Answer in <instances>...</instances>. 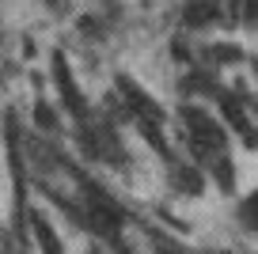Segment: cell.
Returning a JSON list of instances; mask_svg holds the SVG:
<instances>
[{
  "instance_id": "cell-1",
  "label": "cell",
  "mask_w": 258,
  "mask_h": 254,
  "mask_svg": "<svg viewBox=\"0 0 258 254\" xmlns=\"http://www.w3.org/2000/svg\"><path fill=\"white\" fill-rule=\"evenodd\" d=\"M186 121H190V129H194L198 152H205V156H213V159H224V133L213 125V118H205L202 110H186Z\"/></svg>"
},
{
  "instance_id": "cell-2",
  "label": "cell",
  "mask_w": 258,
  "mask_h": 254,
  "mask_svg": "<svg viewBox=\"0 0 258 254\" xmlns=\"http://www.w3.org/2000/svg\"><path fill=\"white\" fill-rule=\"evenodd\" d=\"M53 80H57V88H61L64 106H69L73 114H84V99H80V91H76V84H73V76H69V69H64V57H53Z\"/></svg>"
},
{
  "instance_id": "cell-3",
  "label": "cell",
  "mask_w": 258,
  "mask_h": 254,
  "mask_svg": "<svg viewBox=\"0 0 258 254\" xmlns=\"http://www.w3.org/2000/svg\"><path fill=\"white\" fill-rule=\"evenodd\" d=\"M182 19L190 27H205V23H217V0H190L182 12Z\"/></svg>"
},
{
  "instance_id": "cell-4",
  "label": "cell",
  "mask_w": 258,
  "mask_h": 254,
  "mask_svg": "<svg viewBox=\"0 0 258 254\" xmlns=\"http://www.w3.org/2000/svg\"><path fill=\"white\" fill-rule=\"evenodd\" d=\"M34 235H38V243H42V254H61V239L53 235L46 216H34Z\"/></svg>"
},
{
  "instance_id": "cell-5",
  "label": "cell",
  "mask_w": 258,
  "mask_h": 254,
  "mask_svg": "<svg viewBox=\"0 0 258 254\" xmlns=\"http://www.w3.org/2000/svg\"><path fill=\"white\" fill-rule=\"evenodd\" d=\"M38 121H42L46 129H53V125H57V118L49 114V106H38Z\"/></svg>"
},
{
  "instance_id": "cell-6",
  "label": "cell",
  "mask_w": 258,
  "mask_h": 254,
  "mask_svg": "<svg viewBox=\"0 0 258 254\" xmlns=\"http://www.w3.org/2000/svg\"><path fill=\"white\" fill-rule=\"evenodd\" d=\"M247 19H250V23H258V0H247Z\"/></svg>"
}]
</instances>
